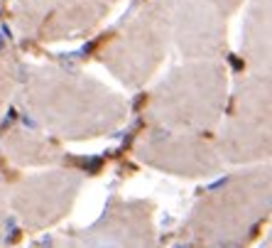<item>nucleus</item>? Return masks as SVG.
I'll return each instance as SVG.
<instances>
[{
    "mask_svg": "<svg viewBox=\"0 0 272 248\" xmlns=\"http://www.w3.org/2000/svg\"><path fill=\"white\" fill-rule=\"evenodd\" d=\"M81 165L88 170V172H98V167L103 165V157H88V160H81Z\"/></svg>",
    "mask_w": 272,
    "mask_h": 248,
    "instance_id": "nucleus-1",
    "label": "nucleus"
},
{
    "mask_svg": "<svg viewBox=\"0 0 272 248\" xmlns=\"http://www.w3.org/2000/svg\"><path fill=\"white\" fill-rule=\"evenodd\" d=\"M5 229L10 231V236H8V241H15V236H17V221H15V216H10V219H8V224H5Z\"/></svg>",
    "mask_w": 272,
    "mask_h": 248,
    "instance_id": "nucleus-2",
    "label": "nucleus"
},
{
    "mask_svg": "<svg viewBox=\"0 0 272 248\" xmlns=\"http://www.w3.org/2000/svg\"><path fill=\"white\" fill-rule=\"evenodd\" d=\"M15 118H17V111L10 108V111H8V116H5V121H3V125H0V128H8V125H13Z\"/></svg>",
    "mask_w": 272,
    "mask_h": 248,
    "instance_id": "nucleus-3",
    "label": "nucleus"
},
{
    "mask_svg": "<svg viewBox=\"0 0 272 248\" xmlns=\"http://www.w3.org/2000/svg\"><path fill=\"white\" fill-rule=\"evenodd\" d=\"M226 182H228V177L223 179H216L214 184H208V192H216V189H221V187H226Z\"/></svg>",
    "mask_w": 272,
    "mask_h": 248,
    "instance_id": "nucleus-4",
    "label": "nucleus"
},
{
    "mask_svg": "<svg viewBox=\"0 0 272 248\" xmlns=\"http://www.w3.org/2000/svg\"><path fill=\"white\" fill-rule=\"evenodd\" d=\"M94 47H96V42H88V44H83L81 52H79V57H88L91 52H94Z\"/></svg>",
    "mask_w": 272,
    "mask_h": 248,
    "instance_id": "nucleus-5",
    "label": "nucleus"
},
{
    "mask_svg": "<svg viewBox=\"0 0 272 248\" xmlns=\"http://www.w3.org/2000/svg\"><path fill=\"white\" fill-rule=\"evenodd\" d=\"M228 62H231V67H233V69H243V62H240V59H238L235 54L228 57Z\"/></svg>",
    "mask_w": 272,
    "mask_h": 248,
    "instance_id": "nucleus-6",
    "label": "nucleus"
},
{
    "mask_svg": "<svg viewBox=\"0 0 272 248\" xmlns=\"http://www.w3.org/2000/svg\"><path fill=\"white\" fill-rule=\"evenodd\" d=\"M10 37V32H0V52H3V47H5V40Z\"/></svg>",
    "mask_w": 272,
    "mask_h": 248,
    "instance_id": "nucleus-7",
    "label": "nucleus"
}]
</instances>
